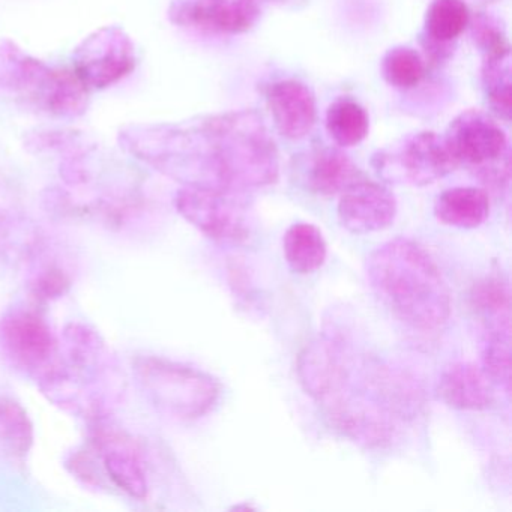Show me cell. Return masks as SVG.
Wrapping results in <instances>:
<instances>
[{
	"instance_id": "1",
	"label": "cell",
	"mask_w": 512,
	"mask_h": 512,
	"mask_svg": "<svg viewBox=\"0 0 512 512\" xmlns=\"http://www.w3.org/2000/svg\"><path fill=\"white\" fill-rule=\"evenodd\" d=\"M298 377L331 427L364 448L391 445L424 403L409 374L362 352L335 331L302 349Z\"/></svg>"
},
{
	"instance_id": "2",
	"label": "cell",
	"mask_w": 512,
	"mask_h": 512,
	"mask_svg": "<svg viewBox=\"0 0 512 512\" xmlns=\"http://www.w3.org/2000/svg\"><path fill=\"white\" fill-rule=\"evenodd\" d=\"M367 278L379 301L407 328L436 334L448 325L451 289L418 242L395 238L377 247L367 259Z\"/></svg>"
},
{
	"instance_id": "3",
	"label": "cell",
	"mask_w": 512,
	"mask_h": 512,
	"mask_svg": "<svg viewBox=\"0 0 512 512\" xmlns=\"http://www.w3.org/2000/svg\"><path fill=\"white\" fill-rule=\"evenodd\" d=\"M38 382L53 403L92 419L109 410L121 385L103 338L74 323L59 337L58 355Z\"/></svg>"
},
{
	"instance_id": "4",
	"label": "cell",
	"mask_w": 512,
	"mask_h": 512,
	"mask_svg": "<svg viewBox=\"0 0 512 512\" xmlns=\"http://www.w3.org/2000/svg\"><path fill=\"white\" fill-rule=\"evenodd\" d=\"M211 136L223 188L236 193L274 185L280 155L263 119L253 110L203 119Z\"/></svg>"
},
{
	"instance_id": "5",
	"label": "cell",
	"mask_w": 512,
	"mask_h": 512,
	"mask_svg": "<svg viewBox=\"0 0 512 512\" xmlns=\"http://www.w3.org/2000/svg\"><path fill=\"white\" fill-rule=\"evenodd\" d=\"M145 397L164 415L181 421L205 416L220 397V385L205 371L169 359H139L134 367Z\"/></svg>"
},
{
	"instance_id": "6",
	"label": "cell",
	"mask_w": 512,
	"mask_h": 512,
	"mask_svg": "<svg viewBox=\"0 0 512 512\" xmlns=\"http://www.w3.org/2000/svg\"><path fill=\"white\" fill-rule=\"evenodd\" d=\"M443 139L458 166L472 170L476 178L493 190L508 187L511 175L508 137L487 113L466 110L451 122Z\"/></svg>"
},
{
	"instance_id": "7",
	"label": "cell",
	"mask_w": 512,
	"mask_h": 512,
	"mask_svg": "<svg viewBox=\"0 0 512 512\" xmlns=\"http://www.w3.org/2000/svg\"><path fill=\"white\" fill-rule=\"evenodd\" d=\"M236 191L214 187H184L175 199L179 214L212 241L244 245L253 236L248 206Z\"/></svg>"
},
{
	"instance_id": "8",
	"label": "cell",
	"mask_w": 512,
	"mask_h": 512,
	"mask_svg": "<svg viewBox=\"0 0 512 512\" xmlns=\"http://www.w3.org/2000/svg\"><path fill=\"white\" fill-rule=\"evenodd\" d=\"M374 166L389 181L425 187L454 172L458 164L443 137L424 131L407 137L394 151L379 154Z\"/></svg>"
},
{
	"instance_id": "9",
	"label": "cell",
	"mask_w": 512,
	"mask_h": 512,
	"mask_svg": "<svg viewBox=\"0 0 512 512\" xmlns=\"http://www.w3.org/2000/svg\"><path fill=\"white\" fill-rule=\"evenodd\" d=\"M0 347L14 367L40 380L58 355L59 337L40 314L17 308L0 320Z\"/></svg>"
},
{
	"instance_id": "10",
	"label": "cell",
	"mask_w": 512,
	"mask_h": 512,
	"mask_svg": "<svg viewBox=\"0 0 512 512\" xmlns=\"http://www.w3.org/2000/svg\"><path fill=\"white\" fill-rule=\"evenodd\" d=\"M136 50L118 26H106L89 35L74 56L77 76L91 89H104L133 73Z\"/></svg>"
},
{
	"instance_id": "11",
	"label": "cell",
	"mask_w": 512,
	"mask_h": 512,
	"mask_svg": "<svg viewBox=\"0 0 512 512\" xmlns=\"http://www.w3.org/2000/svg\"><path fill=\"white\" fill-rule=\"evenodd\" d=\"M260 0H181L172 8L173 22L212 34L238 35L259 20Z\"/></svg>"
},
{
	"instance_id": "12",
	"label": "cell",
	"mask_w": 512,
	"mask_h": 512,
	"mask_svg": "<svg viewBox=\"0 0 512 512\" xmlns=\"http://www.w3.org/2000/svg\"><path fill=\"white\" fill-rule=\"evenodd\" d=\"M337 211L344 229L367 235L388 229L397 217L398 205L385 185L361 178L341 193Z\"/></svg>"
},
{
	"instance_id": "13",
	"label": "cell",
	"mask_w": 512,
	"mask_h": 512,
	"mask_svg": "<svg viewBox=\"0 0 512 512\" xmlns=\"http://www.w3.org/2000/svg\"><path fill=\"white\" fill-rule=\"evenodd\" d=\"M92 443L107 478L112 479L119 490L143 499L148 494V476L134 440L118 428L100 425Z\"/></svg>"
},
{
	"instance_id": "14",
	"label": "cell",
	"mask_w": 512,
	"mask_h": 512,
	"mask_svg": "<svg viewBox=\"0 0 512 512\" xmlns=\"http://www.w3.org/2000/svg\"><path fill=\"white\" fill-rule=\"evenodd\" d=\"M266 104L281 136L302 140L313 131L317 121L316 97L298 80H281L266 89Z\"/></svg>"
},
{
	"instance_id": "15",
	"label": "cell",
	"mask_w": 512,
	"mask_h": 512,
	"mask_svg": "<svg viewBox=\"0 0 512 512\" xmlns=\"http://www.w3.org/2000/svg\"><path fill=\"white\" fill-rule=\"evenodd\" d=\"M437 395L451 409L479 412L493 406L494 385L478 365L455 362L440 374Z\"/></svg>"
},
{
	"instance_id": "16",
	"label": "cell",
	"mask_w": 512,
	"mask_h": 512,
	"mask_svg": "<svg viewBox=\"0 0 512 512\" xmlns=\"http://www.w3.org/2000/svg\"><path fill=\"white\" fill-rule=\"evenodd\" d=\"M470 307L484 326L485 337H511V290L502 274H490L473 284Z\"/></svg>"
},
{
	"instance_id": "17",
	"label": "cell",
	"mask_w": 512,
	"mask_h": 512,
	"mask_svg": "<svg viewBox=\"0 0 512 512\" xmlns=\"http://www.w3.org/2000/svg\"><path fill=\"white\" fill-rule=\"evenodd\" d=\"M434 215L445 226L463 230L478 229L490 215V197L482 188H451L437 197Z\"/></svg>"
},
{
	"instance_id": "18",
	"label": "cell",
	"mask_w": 512,
	"mask_h": 512,
	"mask_svg": "<svg viewBox=\"0 0 512 512\" xmlns=\"http://www.w3.org/2000/svg\"><path fill=\"white\" fill-rule=\"evenodd\" d=\"M364 178L361 170L338 149H320L314 154L308 170V185L320 196H337Z\"/></svg>"
},
{
	"instance_id": "19",
	"label": "cell",
	"mask_w": 512,
	"mask_h": 512,
	"mask_svg": "<svg viewBox=\"0 0 512 512\" xmlns=\"http://www.w3.org/2000/svg\"><path fill=\"white\" fill-rule=\"evenodd\" d=\"M283 253L295 274L308 275L325 265L328 244L319 227L311 223H295L284 233Z\"/></svg>"
},
{
	"instance_id": "20",
	"label": "cell",
	"mask_w": 512,
	"mask_h": 512,
	"mask_svg": "<svg viewBox=\"0 0 512 512\" xmlns=\"http://www.w3.org/2000/svg\"><path fill=\"white\" fill-rule=\"evenodd\" d=\"M34 427L26 410L13 398L0 397V455L22 460L32 448Z\"/></svg>"
},
{
	"instance_id": "21",
	"label": "cell",
	"mask_w": 512,
	"mask_h": 512,
	"mask_svg": "<svg viewBox=\"0 0 512 512\" xmlns=\"http://www.w3.org/2000/svg\"><path fill=\"white\" fill-rule=\"evenodd\" d=\"M326 130L338 146L352 148L367 139L370 118L361 104L340 98L326 112Z\"/></svg>"
},
{
	"instance_id": "22",
	"label": "cell",
	"mask_w": 512,
	"mask_h": 512,
	"mask_svg": "<svg viewBox=\"0 0 512 512\" xmlns=\"http://www.w3.org/2000/svg\"><path fill=\"white\" fill-rule=\"evenodd\" d=\"M469 20L464 0H434L425 16V34L434 43L449 44L466 31Z\"/></svg>"
},
{
	"instance_id": "23",
	"label": "cell",
	"mask_w": 512,
	"mask_h": 512,
	"mask_svg": "<svg viewBox=\"0 0 512 512\" xmlns=\"http://www.w3.org/2000/svg\"><path fill=\"white\" fill-rule=\"evenodd\" d=\"M511 53L485 56L482 67L487 100L493 112L503 121L509 122L512 113Z\"/></svg>"
},
{
	"instance_id": "24",
	"label": "cell",
	"mask_w": 512,
	"mask_h": 512,
	"mask_svg": "<svg viewBox=\"0 0 512 512\" xmlns=\"http://www.w3.org/2000/svg\"><path fill=\"white\" fill-rule=\"evenodd\" d=\"M382 73L389 85L401 91H409L424 79V59L410 47H395L383 58Z\"/></svg>"
},
{
	"instance_id": "25",
	"label": "cell",
	"mask_w": 512,
	"mask_h": 512,
	"mask_svg": "<svg viewBox=\"0 0 512 512\" xmlns=\"http://www.w3.org/2000/svg\"><path fill=\"white\" fill-rule=\"evenodd\" d=\"M511 337L490 335L485 337L482 350V370L494 386L509 394L511 383Z\"/></svg>"
},
{
	"instance_id": "26",
	"label": "cell",
	"mask_w": 512,
	"mask_h": 512,
	"mask_svg": "<svg viewBox=\"0 0 512 512\" xmlns=\"http://www.w3.org/2000/svg\"><path fill=\"white\" fill-rule=\"evenodd\" d=\"M68 287V280L64 274H59L58 271H49L38 280L37 295L44 296V298H56L62 295Z\"/></svg>"
}]
</instances>
